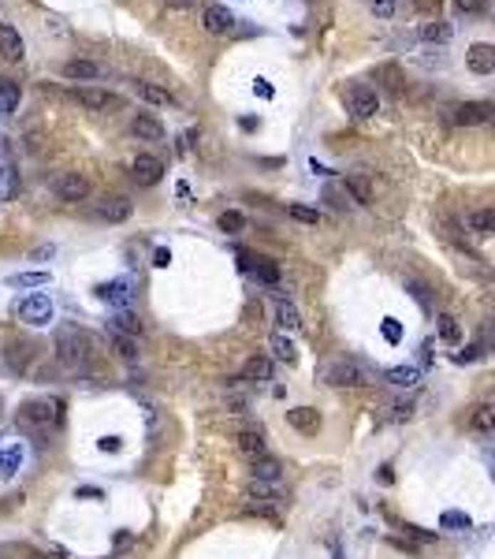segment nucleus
Listing matches in <instances>:
<instances>
[{
    "label": "nucleus",
    "mask_w": 495,
    "mask_h": 559,
    "mask_svg": "<svg viewBox=\"0 0 495 559\" xmlns=\"http://www.w3.org/2000/svg\"><path fill=\"white\" fill-rule=\"evenodd\" d=\"M56 358L63 366H86L93 358V339L86 332H78V328H63L56 336Z\"/></svg>",
    "instance_id": "nucleus-1"
},
{
    "label": "nucleus",
    "mask_w": 495,
    "mask_h": 559,
    "mask_svg": "<svg viewBox=\"0 0 495 559\" xmlns=\"http://www.w3.org/2000/svg\"><path fill=\"white\" fill-rule=\"evenodd\" d=\"M321 381H324V384H332V388H365V384H372V381H369V373L361 369L358 361H350V358L328 361V366L321 369Z\"/></svg>",
    "instance_id": "nucleus-2"
},
{
    "label": "nucleus",
    "mask_w": 495,
    "mask_h": 559,
    "mask_svg": "<svg viewBox=\"0 0 495 559\" xmlns=\"http://www.w3.org/2000/svg\"><path fill=\"white\" fill-rule=\"evenodd\" d=\"M60 421V403L48 399H26L19 406V425L23 429H48V425Z\"/></svg>",
    "instance_id": "nucleus-3"
},
{
    "label": "nucleus",
    "mask_w": 495,
    "mask_h": 559,
    "mask_svg": "<svg viewBox=\"0 0 495 559\" xmlns=\"http://www.w3.org/2000/svg\"><path fill=\"white\" fill-rule=\"evenodd\" d=\"M48 190H53L60 202H86L90 198V179L82 172H60L53 183H48Z\"/></svg>",
    "instance_id": "nucleus-4"
},
{
    "label": "nucleus",
    "mask_w": 495,
    "mask_h": 559,
    "mask_svg": "<svg viewBox=\"0 0 495 559\" xmlns=\"http://www.w3.org/2000/svg\"><path fill=\"white\" fill-rule=\"evenodd\" d=\"M15 314H19V321L41 328V324H48V321L56 317V306H53V299H48V294H26V299L15 306Z\"/></svg>",
    "instance_id": "nucleus-5"
},
{
    "label": "nucleus",
    "mask_w": 495,
    "mask_h": 559,
    "mask_svg": "<svg viewBox=\"0 0 495 559\" xmlns=\"http://www.w3.org/2000/svg\"><path fill=\"white\" fill-rule=\"evenodd\" d=\"M346 112H350L354 120H369L380 112V97L369 86H350V93H346Z\"/></svg>",
    "instance_id": "nucleus-6"
},
{
    "label": "nucleus",
    "mask_w": 495,
    "mask_h": 559,
    "mask_svg": "<svg viewBox=\"0 0 495 559\" xmlns=\"http://www.w3.org/2000/svg\"><path fill=\"white\" fill-rule=\"evenodd\" d=\"M97 299L108 302L112 309H130V302H135V287H130V280H108V284L97 287Z\"/></svg>",
    "instance_id": "nucleus-7"
},
{
    "label": "nucleus",
    "mask_w": 495,
    "mask_h": 559,
    "mask_svg": "<svg viewBox=\"0 0 495 559\" xmlns=\"http://www.w3.org/2000/svg\"><path fill=\"white\" fill-rule=\"evenodd\" d=\"M130 212H135V202H130L127 194H108V198L97 202V217L108 220V224H123V220H130Z\"/></svg>",
    "instance_id": "nucleus-8"
},
{
    "label": "nucleus",
    "mask_w": 495,
    "mask_h": 559,
    "mask_svg": "<svg viewBox=\"0 0 495 559\" xmlns=\"http://www.w3.org/2000/svg\"><path fill=\"white\" fill-rule=\"evenodd\" d=\"M130 175H135V183L153 187V183H160V175H164V160L153 157V153H138L135 164H130Z\"/></svg>",
    "instance_id": "nucleus-9"
},
{
    "label": "nucleus",
    "mask_w": 495,
    "mask_h": 559,
    "mask_svg": "<svg viewBox=\"0 0 495 559\" xmlns=\"http://www.w3.org/2000/svg\"><path fill=\"white\" fill-rule=\"evenodd\" d=\"M202 23H205V30L209 34H235V26H239V19L235 15H231L224 4H209L205 11H202Z\"/></svg>",
    "instance_id": "nucleus-10"
},
{
    "label": "nucleus",
    "mask_w": 495,
    "mask_h": 559,
    "mask_svg": "<svg viewBox=\"0 0 495 559\" xmlns=\"http://www.w3.org/2000/svg\"><path fill=\"white\" fill-rule=\"evenodd\" d=\"M466 68H469L473 75H491V71H495V45H488V41L469 45V53H466Z\"/></svg>",
    "instance_id": "nucleus-11"
},
{
    "label": "nucleus",
    "mask_w": 495,
    "mask_h": 559,
    "mask_svg": "<svg viewBox=\"0 0 495 559\" xmlns=\"http://www.w3.org/2000/svg\"><path fill=\"white\" fill-rule=\"evenodd\" d=\"M458 127H476V123H488L491 120V105L488 101H466V105H458L454 108V116H451Z\"/></svg>",
    "instance_id": "nucleus-12"
},
{
    "label": "nucleus",
    "mask_w": 495,
    "mask_h": 559,
    "mask_svg": "<svg viewBox=\"0 0 495 559\" xmlns=\"http://www.w3.org/2000/svg\"><path fill=\"white\" fill-rule=\"evenodd\" d=\"M0 56L4 60H23L26 56V41L11 23H0Z\"/></svg>",
    "instance_id": "nucleus-13"
},
{
    "label": "nucleus",
    "mask_w": 495,
    "mask_h": 559,
    "mask_svg": "<svg viewBox=\"0 0 495 559\" xmlns=\"http://www.w3.org/2000/svg\"><path fill=\"white\" fill-rule=\"evenodd\" d=\"M60 75L71 78V82H90V78H101L105 68H101V63H93V60H68L60 68Z\"/></svg>",
    "instance_id": "nucleus-14"
},
{
    "label": "nucleus",
    "mask_w": 495,
    "mask_h": 559,
    "mask_svg": "<svg viewBox=\"0 0 495 559\" xmlns=\"http://www.w3.org/2000/svg\"><path fill=\"white\" fill-rule=\"evenodd\" d=\"M75 101H78V105H86V108H93V112H105V108H115V105H120V97L108 93V90H93V86H86V90H75Z\"/></svg>",
    "instance_id": "nucleus-15"
},
{
    "label": "nucleus",
    "mask_w": 495,
    "mask_h": 559,
    "mask_svg": "<svg viewBox=\"0 0 495 559\" xmlns=\"http://www.w3.org/2000/svg\"><path fill=\"white\" fill-rule=\"evenodd\" d=\"M287 425H291V429H298V433H306V436H313L321 429V414L313 406H294V410H287Z\"/></svg>",
    "instance_id": "nucleus-16"
},
{
    "label": "nucleus",
    "mask_w": 495,
    "mask_h": 559,
    "mask_svg": "<svg viewBox=\"0 0 495 559\" xmlns=\"http://www.w3.org/2000/svg\"><path fill=\"white\" fill-rule=\"evenodd\" d=\"M130 130H135L142 142H160L164 138V123L157 116H150V112H138V116L130 120Z\"/></svg>",
    "instance_id": "nucleus-17"
},
{
    "label": "nucleus",
    "mask_w": 495,
    "mask_h": 559,
    "mask_svg": "<svg viewBox=\"0 0 495 559\" xmlns=\"http://www.w3.org/2000/svg\"><path fill=\"white\" fill-rule=\"evenodd\" d=\"M343 190L350 194L354 205H369L372 202V183H369L365 175H358V172H350V175L343 179Z\"/></svg>",
    "instance_id": "nucleus-18"
},
{
    "label": "nucleus",
    "mask_w": 495,
    "mask_h": 559,
    "mask_svg": "<svg viewBox=\"0 0 495 559\" xmlns=\"http://www.w3.org/2000/svg\"><path fill=\"white\" fill-rule=\"evenodd\" d=\"M250 463H254V481H269V485H279V481H283V466H279L272 455L250 458Z\"/></svg>",
    "instance_id": "nucleus-19"
},
{
    "label": "nucleus",
    "mask_w": 495,
    "mask_h": 559,
    "mask_svg": "<svg viewBox=\"0 0 495 559\" xmlns=\"http://www.w3.org/2000/svg\"><path fill=\"white\" fill-rule=\"evenodd\" d=\"M135 93L142 97L145 105H175V93L172 90H164V86H157V82H135Z\"/></svg>",
    "instance_id": "nucleus-20"
},
{
    "label": "nucleus",
    "mask_w": 495,
    "mask_h": 559,
    "mask_svg": "<svg viewBox=\"0 0 495 559\" xmlns=\"http://www.w3.org/2000/svg\"><path fill=\"white\" fill-rule=\"evenodd\" d=\"M19 82H11V78H0V116H15L19 112Z\"/></svg>",
    "instance_id": "nucleus-21"
},
{
    "label": "nucleus",
    "mask_w": 495,
    "mask_h": 559,
    "mask_svg": "<svg viewBox=\"0 0 495 559\" xmlns=\"http://www.w3.org/2000/svg\"><path fill=\"white\" fill-rule=\"evenodd\" d=\"M384 381L395 384V388H417L421 384V369L417 366H395L384 373Z\"/></svg>",
    "instance_id": "nucleus-22"
},
{
    "label": "nucleus",
    "mask_w": 495,
    "mask_h": 559,
    "mask_svg": "<svg viewBox=\"0 0 495 559\" xmlns=\"http://www.w3.org/2000/svg\"><path fill=\"white\" fill-rule=\"evenodd\" d=\"M19 194V168L11 160L0 164V202H11Z\"/></svg>",
    "instance_id": "nucleus-23"
},
{
    "label": "nucleus",
    "mask_w": 495,
    "mask_h": 559,
    "mask_svg": "<svg viewBox=\"0 0 495 559\" xmlns=\"http://www.w3.org/2000/svg\"><path fill=\"white\" fill-rule=\"evenodd\" d=\"M469 429H473V433H481V436H488V433L495 429V406H491V403L473 406V414H469Z\"/></svg>",
    "instance_id": "nucleus-24"
},
{
    "label": "nucleus",
    "mask_w": 495,
    "mask_h": 559,
    "mask_svg": "<svg viewBox=\"0 0 495 559\" xmlns=\"http://www.w3.org/2000/svg\"><path fill=\"white\" fill-rule=\"evenodd\" d=\"M235 440H239V451H242L246 458H261V455H269L265 436H261L257 429H246V433H239Z\"/></svg>",
    "instance_id": "nucleus-25"
},
{
    "label": "nucleus",
    "mask_w": 495,
    "mask_h": 559,
    "mask_svg": "<svg viewBox=\"0 0 495 559\" xmlns=\"http://www.w3.org/2000/svg\"><path fill=\"white\" fill-rule=\"evenodd\" d=\"M269 347H272V354H276L279 361H287V366H294V361H298V347H294V339H291L287 332H276V336L269 339Z\"/></svg>",
    "instance_id": "nucleus-26"
},
{
    "label": "nucleus",
    "mask_w": 495,
    "mask_h": 559,
    "mask_svg": "<svg viewBox=\"0 0 495 559\" xmlns=\"http://www.w3.org/2000/svg\"><path fill=\"white\" fill-rule=\"evenodd\" d=\"M242 381H272V361L269 358H246V366H242Z\"/></svg>",
    "instance_id": "nucleus-27"
},
{
    "label": "nucleus",
    "mask_w": 495,
    "mask_h": 559,
    "mask_svg": "<svg viewBox=\"0 0 495 559\" xmlns=\"http://www.w3.org/2000/svg\"><path fill=\"white\" fill-rule=\"evenodd\" d=\"M112 332L138 336V332H142V317L135 314V309H115V317H112Z\"/></svg>",
    "instance_id": "nucleus-28"
},
{
    "label": "nucleus",
    "mask_w": 495,
    "mask_h": 559,
    "mask_svg": "<svg viewBox=\"0 0 495 559\" xmlns=\"http://www.w3.org/2000/svg\"><path fill=\"white\" fill-rule=\"evenodd\" d=\"M469 232L481 235V239H488V235L495 232V209H473V212H469Z\"/></svg>",
    "instance_id": "nucleus-29"
},
{
    "label": "nucleus",
    "mask_w": 495,
    "mask_h": 559,
    "mask_svg": "<svg viewBox=\"0 0 495 559\" xmlns=\"http://www.w3.org/2000/svg\"><path fill=\"white\" fill-rule=\"evenodd\" d=\"M112 347L123 361H138V339L135 336H123V332H112Z\"/></svg>",
    "instance_id": "nucleus-30"
},
{
    "label": "nucleus",
    "mask_w": 495,
    "mask_h": 559,
    "mask_svg": "<svg viewBox=\"0 0 495 559\" xmlns=\"http://www.w3.org/2000/svg\"><path fill=\"white\" fill-rule=\"evenodd\" d=\"M250 272H254V280H261V284H269V287L279 284V265H276V261L257 257V265H250Z\"/></svg>",
    "instance_id": "nucleus-31"
},
{
    "label": "nucleus",
    "mask_w": 495,
    "mask_h": 559,
    "mask_svg": "<svg viewBox=\"0 0 495 559\" xmlns=\"http://www.w3.org/2000/svg\"><path fill=\"white\" fill-rule=\"evenodd\" d=\"M276 321H279V328H287V332L302 328V317H298V306H294V302H279L276 306Z\"/></svg>",
    "instance_id": "nucleus-32"
},
{
    "label": "nucleus",
    "mask_w": 495,
    "mask_h": 559,
    "mask_svg": "<svg viewBox=\"0 0 495 559\" xmlns=\"http://www.w3.org/2000/svg\"><path fill=\"white\" fill-rule=\"evenodd\" d=\"M451 38V26L443 23V19H432V23H421V41H447Z\"/></svg>",
    "instance_id": "nucleus-33"
},
{
    "label": "nucleus",
    "mask_w": 495,
    "mask_h": 559,
    "mask_svg": "<svg viewBox=\"0 0 495 559\" xmlns=\"http://www.w3.org/2000/svg\"><path fill=\"white\" fill-rule=\"evenodd\" d=\"M220 232H227V235H239V232H246V217L239 209H227V212H220Z\"/></svg>",
    "instance_id": "nucleus-34"
},
{
    "label": "nucleus",
    "mask_w": 495,
    "mask_h": 559,
    "mask_svg": "<svg viewBox=\"0 0 495 559\" xmlns=\"http://www.w3.org/2000/svg\"><path fill=\"white\" fill-rule=\"evenodd\" d=\"M11 287H45L48 284V272H15L8 276Z\"/></svg>",
    "instance_id": "nucleus-35"
},
{
    "label": "nucleus",
    "mask_w": 495,
    "mask_h": 559,
    "mask_svg": "<svg viewBox=\"0 0 495 559\" xmlns=\"http://www.w3.org/2000/svg\"><path fill=\"white\" fill-rule=\"evenodd\" d=\"M436 328H439V339H447V343H458L462 339V328H458V321L451 314H439L436 317Z\"/></svg>",
    "instance_id": "nucleus-36"
},
{
    "label": "nucleus",
    "mask_w": 495,
    "mask_h": 559,
    "mask_svg": "<svg viewBox=\"0 0 495 559\" xmlns=\"http://www.w3.org/2000/svg\"><path fill=\"white\" fill-rule=\"evenodd\" d=\"M19 463H23V451L11 443V448H4V455H0V473H4V478H11V473L19 470Z\"/></svg>",
    "instance_id": "nucleus-37"
},
{
    "label": "nucleus",
    "mask_w": 495,
    "mask_h": 559,
    "mask_svg": "<svg viewBox=\"0 0 495 559\" xmlns=\"http://www.w3.org/2000/svg\"><path fill=\"white\" fill-rule=\"evenodd\" d=\"M287 217L298 220V224H321V209H309V205H287Z\"/></svg>",
    "instance_id": "nucleus-38"
},
{
    "label": "nucleus",
    "mask_w": 495,
    "mask_h": 559,
    "mask_svg": "<svg viewBox=\"0 0 495 559\" xmlns=\"http://www.w3.org/2000/svg\"><path fill=\"white\" fill-rule=\"evenodd\" d=\"M439 525L443 530H469V515H462V511H443V518H439Z\"/></svg>",
    "instance_id": "nucleus-39"
},
{
    "label": "nucleus",
    "mask_w": 495,
    "mask_h": 559,
    "mask_svg": "<svg viewBox=\"0 0 495 559\" xmlns=\"http://www.w3.org/2000/svg\"><path fill=\"white\" fill-rule=\"evenodd\" d=\"M380 78L387 82L391 93H402V71L395 68V63H384V68H380Z\"/></svg>",
    "instance_id": "nucleus-40"
},
{
    "label": "nucleus",
    "mask_w": 495,
    "mask_h": 559,
    "mask_svg": "<svg viewBox=\"0 0 495 559\" xmlns=\"http://www.w3.org/2000/svg\"><path fill=\"white\" fill-rule=\"evenodd\" d=\"M369 8L376 19H395V11H399V0H369Z\"/></svg>",
    "instance_id": "nucleus-41"
},
{
    "label": "nucleus",
    "mask_w": 495,
    "mask_h": 559,
    "mask_svg": "<svg viewBox=\"0 0 495 559\" xmlns=\"http://www.w3.org/2000/svg\"><path fill=\"white\" fill-rule=\"evenodd\" d=\"M324 202H332L335 209H346V205H350V194L339 190V187H328V190H324Z\"/></svg>",
    "instance_id": "nucleus-42"
},
{
    "label": "nucleus",
    "mask_w": 495,
    "mask_h": 559,
    "mask_svg": "<svg viewBox=\"0 0 495 559\" xmlns=\"http://www.w3.org/2000/svg\"><path fill=\"white\" fill-rule=\"evenodd\" d=\"M246 406H250V399H246L242 391H227V410H231V414H246Z\"/></svg>",
    "instance_id": "nucleus-43"
},
{
    "label": "nucleus",
    "mask_w": 495,
    "mask_h": 559,
    "mask_svg": "<svg viewBox=\"0 0 495 559\" xmlns=\"http://www.w3.org/2000/svg\"><path fill=\"white\" fill-rule=\"evenodd\" d=\"M454 11L458 15H481L484 11V0H454Z\"/></svg>",
    "instance_id": "nucleus-44"
},
{
    "label": "nucleus",
    "mask_w": 495,
    "mask_h": 559,
    "mask_svg": "<svg viewBox=\"0 0 495 559\" xmlns=\"http://www.w3.org/2000/svg\"><path fill=\"white\" fill-rule=\"evenodd\" d=\"M384 339H387V343H399V339H402V328H399V321H391V317L384 321Z\"/></svg>",
    "instance_id": "nucleus-45"
},
{
    "label": "nucleus",
    "mask_w": 495,
    "mask_h": 559,
    "mask_svg": "<svg viewBox=\"0 0 495 559\" xmlns=\"http://www.w3.org/2000/svg\"><path fill=\"white\" fill-rule=\"evenodd\" d=\"M153 265L157 269H168L172 265V250H168V246H157V250H153Z\"/></svg>",
    "instance_id": "nucleus-46"
},
{
    "label": "nucleus",
    "mask_w": 495,
    "mask_h": 559,
    "mask_svg": "<svg viewBox=\"0 0 495 559\" xmlns=\"http://www.w3.org/2000/svg\"><path fill=\"white\" fill-rule=\"evenodd\" d=\"M75 496H78V500H101L105 492L97 488V485H82V488H75Z\"/></svg>",
    "instance_id": "nucleus-47"
},
{
    "label": "nucleus",
    "mask_w": 495,
    "mask_h": 559,
    "mask_svg": "<svg viewBox=\"0 0 495 559\" xmlns=\"http://www.w3.org/2000/svg\"><path fill=\"white\" fill-rule=\"evenodd\" d=\"M406 287H410V294H414V299H417V302H421V306L428 309V294H424V284H417V280H410Z\"/></svg>",
    "instance_id": "nucleus-48"
},
{
    "label": "nucleus",
    "mask_w": 495,
    "mask_h": 559,
    "mask_svg": "<svg viewBox=\"0 0 495 559\" xmlns=\"http://www.w3.org/2000/svg\"><path fill=\"white\" fill-rule=\"evenodd\" d=\"M439 4H443V0H414V8H417V11H424V15H436V11H439Z\"/></svg>",
    "instance_id": "nucleus-49"
},
{
    "label": "nucleus",
    "mask_w": 495,
    "mask_h": 559,
    "mask_svg": "<svg viewBox=\"0 0 495 559\" xmlns=\"http://www.w3.org/2000/svg\"><path fill=\"white\" fill-rule=\"evenodd\" d=\"M53 254H56V246L45 242V246H38V250H34V261H45V257H53Z\"/></svg>",
    "instance_id": "nucleus-50"
},
{
    "label": "nucleus",
    "mask_w": 495,
    "mask_h": 559,
    "mask_svg": "<svg viewBox=\"0 0 495 559\" xmlns=\"http://www.w3.org/2000/svg\"><path fill=\"white\" fill-rule=\"evenodd\" d=\"M406 537H414V540H432V533L417 530V525H406Z\"/></svg>",
    "instance_id": "nucleus-51"
},
{
    "label": "nucleus",
    "mask_w": 495,
    "mask_h": 559,
    "mask_svg": "<svg viewBox=\"0 0 495 559\" xmlns=\"http://www.w3.org/2000/svg\"><path fill=\"white\" fill-rule=\"evenodd\" d=\"M101 451H120V436H105L101 440Z\"/></svg>",
    "instance_id": "nucleus-52"
},
{
    "label": "nucleus",
    "mask_w": 495,
    "mask_h": 559,
    "mask_svg": "<svg viewBox=\"0 0 495 559\" xmlns=\"http://www.w3.org/2000/svg\"><path fill=\"white\" fill-rule=\"evenodd\" d=\"M391 410H395V418H410V410H414V406H410V403H395Z\"/></svg>",
    "instance_id": "nucleus-53"
},
{
    "label": "nucleus",
    "mask_w": 495,
    "mask_h": 559,
    "mask_svg": "<svg viewBox=\"0 0 495 559\" xmlns=\"http://www.w3.org/2000/svg\"><path fill=\"white\" fill-rule=\"evenodd\" d=\"M254 93H261V97H272V86L265 78H257V86H254Z\"/></svg>",
    "instance_id": "nucleus-54"
},
{
    "label": "nucleus",
    "mask_w": 495,
    "mask_h": 559,
    "mask_svg": "<svg viewBox=\"0 0 495 559\" xmlns=\"http://www.w3.org/2000/svg\"><path fill=\"white\" fill-rule=\"evenodd\" d=\"M239 127H242V130H257L261 123H257L254 116H242V120H239Z\"/></svg>",
    "instance_id": "nucleus-55"
},
{
    "label": "nucleus",
    "mask_w": 495,
    "mask_h": 559,
    "mask_svg": "<svg viewBox=\"0 0 495 559\" xmlns=\"http://www.w3.org/2000/svg\"><path fill=\"white\" fill-rule=\"evenodd\" d=\"M332 559H343V555H339V545H335V540H332Z\"/></svg>",
    "instance_id": "nucleus-56"
},
{
    "label": "nucleus",
    "mask_w": 495,
    "mask_h": 559,
    "mask_svg": "<svg viewBox=\"0 0 495 559\" xmlns=\"http://www.w3.org/2000/svg\"><path fill=\"white\" fill-rule=\"evenodd\" d=\"M26 559H45V555H38V552H26Z\"/></svg>",
    "instance_id": "nucleus-57"
}]
</instances>
